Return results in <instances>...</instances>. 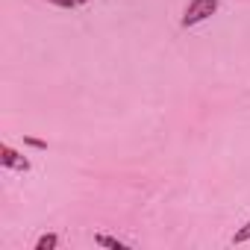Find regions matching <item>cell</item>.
Returning <instances> with one entry per match:
<instances>
[{
    "label": "cell",
    "instance_id": "cell-5",
    "mask_svg": "<svg viewBox=\"0 0 250 250\" xmlns=\"http://www.w3.org/2000/svg\"><path fill=\"white\" fill-rule=\"evenodd\" d=\"M244 241H250V221H247L235 235H232V244H244Z\"/></svg>",
    "mask_w": 250,
    "mask_h": 250
},
{
    "label": "cell",
    "instance_id": "cell-3",
    "mask_svg": "<svg viewBox=\"0 0 250 250\" xmlns=\"http://www.w3.org/2000/svg\"><path fill=\"white\" fill-rule=\"evenodd\" d=\"M94 244L112 247V250H127V244H124V241H118V238H112V235H106V232H97V235H94Z\"/></svg>",
    "mask_w": 250,
    "mask_h": 250
},
{
    "label": "cell",
    "instance_id": "cell-7",
    "mask_svg": "<svg viewBox=\"0 0 250 250\" xmlns=\"http://www.w3.org/2000/svg\"><path fill=\"white\" fill-rule=\"evenodd\" d=\"M80 3H85V0H80Z\"/></svg>",
    "mask_w": 250,
    "mask_h": 250
},
{
    "label": "cell",
    "instance_id": "cell-1",
    "mask_svg": "<svg viewBox=\"0 0 250 250\" xmlns=\"http://www.w3.org/2000/svg\"><path fill=\"white\" fill-rule=\"evenodd\" d=\"M218 3L221 0H191V3L186 6V15H183V27H194V24L212 18L218 12Z\"/></svg>",
    "mask_w": 250,
    "mask_h": 250
},
{
    "label": "cell",
    "instance_id": "cell-6",
    "mask_svg": "<svg viewBox=\"0 0 250 250\" xmlns=\"http://www.w3.org/2000/svg\"><path fill=\"white\" fill-rule=\"evenodd\" d=\"M47 3H53V6H62V9H74L80 0H47Z\"/></svg>",
    "mask_w": 250,
    "mask_h": 250
},
{
    "label": "cell",
    "instance_id": "cell-2",
    "mask_svg": "<svg viewBox=\"0 0 250 250\" xmlns=\"http://www.w3.org/2000/svg\"><path fill=\"white\" fill-rule=\"evenodd\" d=\"M0 162H3V168H18V171H30V159H24L18 150H12L9 145L0 147Z\"/></svg>",
    "mask_w": 250,
    "mask_h": 250
},
{
    "label": "cell",
    "instance_id": "cell-4",
    "mask_svg": "<svg viewBox=\"0 0 250 250\" xmlns=\"http://www.w3.org/2000/svg\"><path fill=\"white\" fill-rule=\"evenodd\" d=\"M56 244H59V238H56L53 232H44V235L36 241V250H53Z\"/></svg>",
    "mask_w": 250,
    "mask_h": 250
}]
</instances>
